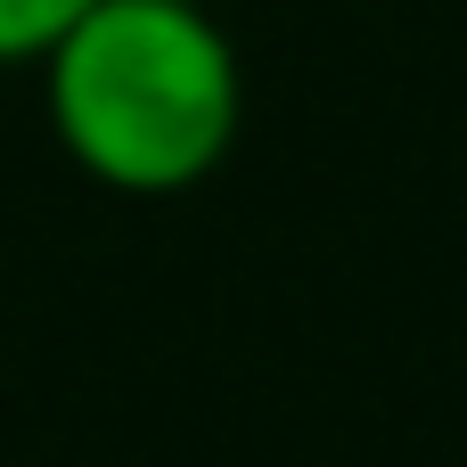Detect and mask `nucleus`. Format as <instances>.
I'll return each instance as SVG.
<instances>
[{
	"mask_svg": "<svg viewBox=\"0 0 467 467\" xmlns=\"http://www.w3.org/2000/svg\"><path fill=\"white\" fill-rule=\"evenodd\" d=\"M82 8H90V0H0V66L41 57V49H49Z\"/></svg>",
	"mask_w": 467,
	"mask_h": 467,
	"instance_id": "nucleus-2",
	"label": "nucleus"
},
{
	"mask_svg": "<svg viewBox=\"0 0 467 467\" xmlns=\"http://www.w3.org/2000/svg\"><path fill=\"white\" fill-rule=\"evenodd\" d=\"M197 8H213V0H197Z\"/></svg>",
	"mask_w": 467,
	"mask_h": 467,
	"instance_id": "nucleus-3",
	"label": "nucleus"
},
{
	"mask_svg": "<svg viewBox=\"0 0 467 467\" xmlns=\"http://www.w3.org/2000/svg\"><path fill=\"white\" fill-rule=\"evenodd\" d=\"M41 82L57 148L123 197L197 189L238 140V49L197 0H90Z\"/></svg>",
	"mask_w": 467,
	"mask_h": 467,
	"instance_id": "nucleus-1",
	"label": "nucleus"
}]
</instances>
